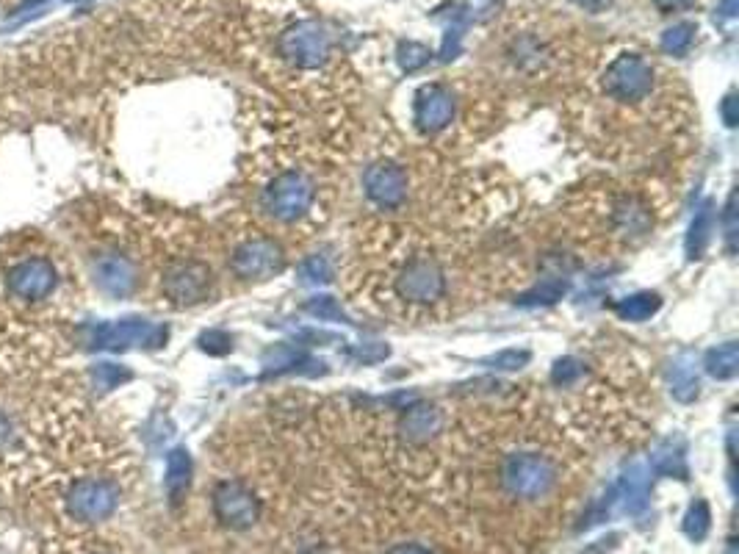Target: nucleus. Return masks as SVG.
<instances>
[{"instance_id": "nucleus-5", "label": "nucleus", "mask_w": 739, "mask_h": 554, "mask_svg": "<svg viewBox=\"0 0 739 554\" xmlns=\"http://www.w3.org/2000/svg\"><path fill=\"white\" fill-rule=\"evenodd\" d=\"M330 48H333L330 34L316 20H302V23L291 25L277 39L280 56L291 61L299 70H316V67H322L327 56H330Z\"/></svg>"}, {"instance_id": "nucleus-25", "label": "nucleus", "mask_w": 739, "mask_h": 554, "mask_svg": "<svg viewBox=\"0 0 739 554\" xmlns=\"http://www.w3.org/2000/svg\"><path fill=\"white\" fill-rule=\"evenodd\" d=\"M568 294V283L565 280H543V283H537L532 286L529 291L524 294H518V305L521 308H543V305H554V302H560L562 297Z\"/></svg>"}, {"instance_id": "nucleus-15", "label": "nucleus", "mask_w": 739, "mask_h": 554, "mask_svg": "<svg viewBox=\"0 0 739 554\" xmlns=\"http://www.w3.org/2000/svg\"><path fill=\"white\" fill-rule=\"evenodd\" d=\"M399 438L410 446H427L443 430V413L430 402H413L399 416Z\"/></svg>"}, {"instance_id": "nucleus-41", "label": "nucleus", "mask_w": 739, "mask_h": 554, "mask_svg": "<svg viewBox=\"0 0 739 554\" xmlns=\"http://www.w3.org/2000/svg\"><path fill=\"white\" fill-rule=\"evenodd\" d=\"M720 12L726 14V17H734V14H737V0H723Z\"/></svg>"}, {"instance_id": "nucleus-27", "label": "nucleus", "mask_w": 739, "mask_h": 554, "mask_svg": "<svg viewBox=\"0 0 739 554\" xmlns=\"http://www.w3.org/2000/svg\"><path fill=\"white\" fill-rule=\"evenodd\" d=\"M302 311L313 316V319H322V322H349V316L344 314L341 302L335 300V297H330V294H316V297H310V300L302 305Z\"/></svg>"}, {"instance_id": "nucleus-20", "label": "nucleus", "mask_w": 739, "mask_h": 554, "mask_svg": "<svg viewBox=\"0 0 739 554\" xmlns=\"http://www.w3.org/2000/svg\"><path fill=\"white\" fill-rule=\"evenodd\" d=\"M615 225H618L626 236H643L645 230L651 228V214L640 200L626 197L615 205Z\"/></svg>"}, {"instance_id": "nucleus-3", "label": "nucleus", "mask_w": 739, "mask_h": 554, "mask_svg": "<svg viewBox=\"0 0 739 554\" xmlns=\"http://www.w3.org/2000/svg\"><path fill=\"white\" fill-rule=\"evenodd\" d=\"M216 521L230 532L252 530L263 516V502L247 482L222 480L211 494Z\"/></svg>"}, {"instance_id": "nucleus-40", "label": "nucleus", "mask_w": 739, "mask_h": 554, "mask_svg": "<svg viewBox=\"0 0 739 554\" xmlns=\"http://www.w3.org/2000/svg\"><path fill=\"white\" fill-rule=\"evenodd\" d=\"M692 0H654L656 9H662V12H676V9H684V6H690Z\"/></svg>"}, {"instance_id": "nucleus-36", "label": "nucleus", "mask_w": 739, "mask_h": 554, "mask_svg": "<svg viewBox=\"0 0 739 554\" xmlns=\"http://www.w3.org/2000/svg\"><path fill=\"white\" fill-rule=\"evenodd\" d=\"M352 355L363 363H374L382 361V358H388V347H385V344H363L358 350H352Z\"/></svg>"}, {"instance_id": "nucleus-7", "label": "nucleus", "mask_w": 739, "mask_h": 554, "mask_svg": "<svg viewBox=\"0 0 739 554\" xmlns=\"http://www.w3.org/2000/svg\"><path fill=\"white\" fill-rule=\"evenodd\" d=\"M654 89V70L637 53H623L604 73V92L618 103H640Z\"/></svg>"}, {"instance_id": "nucleus-42", "label": "nucleus", "mask_w": 739, "mask_h": 554, "mask_svg": "<svg viewBox=\"0 0 739 554\" xmlns=\"http://www.w3.org/2000/svg\"><path fill=\"white\" fill-rule=\"evenodd\" d=\"M726 554H737V538H728Z\"/></svg>"}, {"instance_id": "nucleus-10", "label": "nucleus", "mask_w": 739, "mask_h": 554, "mask_svg": "<svg viewBox=\"0 0 739 554\" xmlns=\"http://www.w3.org/2000/svg\"><path fill=\"white\" fill-rule=\"evenodd\" d=\"M651 480H654L651 466H645V463H632L629 469L623 471V477L612 485L607 502L598 507V516L593 518L590 524H596L598 518L609 516L612 507H618L620 513H626V516L643 513L645 505H648V494H651Z\"/></svg>"}, {"instance_id": "nucleus-8", "label": "nucleus", "mask_w": 739, "mask_h": 554, "mask_svg": "<svg viewBox=\"0 0 739 554\" xmlns=\"http://www.w3.org/2000/svg\"><path fill=\"white\" fill-rule=\"evenodd\" d=\"M214 289V272L203 261H175L164 272V294L169 300L186 308L211 297Z\"/></svg>"}, {"instance_id": "nucleus-29", "label": "nucleus", "mask_w": 739, "mask_h": 554, "mask_svg": "<svg viewBox=\"0 0 739 554\" xmlns=\"http://www.w3.org/2000/svg\"><path fill=\"white\" fill-rule=\"evenodd\" d=\"M709 530H712V513H709V505L704 499H698L684 516V532H687L690 541L701 543L709 535Z\"/></svg>"}, {"instance_id": "nucleus-33", "label": "nucleus", "mask_w": 739, "mask_h": 554, "mask_svg": "<svg viewBox=\"0 0 739 554\" xmlns=\"http://www.w3.org/2000/svg\"><path fill=\"white\" fill-rule=\"evenodd\" d=\"M582 374H585L582 361H576V358H560V361L554 363V369H551V380H554L557 386H573Z\"/></svg>"}, {"instance_id": "nucleus-39", "label": "nucleus", "mask_w": 739, "mask_h": 554, "mask_svg": "<svg viewBox=\"0 0 739 554\" xmlns=\"http://www.w3.org/2000/svg\"><path fill=\"white\" fill-rule=\"evenodd\" d=\"M576 3H579L582 9H587V12H593V14L604 12V9H609V6H612V0H576Z\"/></svg>"}, {"instance_id": "nucleus-31", "label": "nucleus", "mask_w": 739, "mask_h": 554, "mask_svg": "<svg viewBox=\"0 0 739 554\" xmlns=\"http://www.w3.org/2000/svg\"><path fill=\"white\" fill-rule=\"evenodd\" d=\"M133 374L131 369H125L120 363H97L92 369V380L100 391H111V388H120L122 383H128Z\"/></svg>"}, {"instance_id": "nucleus-32", "label": "nucleus", "mask_w": 739, "mask_h": 554, "mask_svg": "<svg viewBox=\"0 0 739 554\" xmlns=\"http://www.w3.org/2000/svg\"><path fill=\"white\" fill-rule=\"evenodd\" d=\"M485 366L496 369V372H515V369H524L529 363V352L526 350H501L496 355L485 358Z\"/></svg>"}, {"instance_id": "nucleus-22", "label": "nucleus", "mask_w": 739, "mask_h": 554, "mask_svg": "<svg viewBox=\"0 0 739 554\" xmlns=\"http://www.w3.org/2000/svg\"><path fill=\"white\" fill-rule=\"evenodd\" d=\"M651 471L654 474H665V477H679V480H687V455H684V446L676 441H668L656 449L651 455Z\"/></svg>"}, {"instance_id": "nucleus-6", "label": "nucleus", "mask_w": 739, "mask_h": 554, "mask_svg": "<svg viewBox=\"0 0 739 554\" xmlns=\"http://www.w3.org/2000/svg\"><path fill=\"white\" fill-rule=\"evenodd\" d=\"M120 505V488L103 477L75 480L67 491V513L81 524H100L114 516Z\"/></svg>"}, {"instance_id": "nucleus-38", "label": "nucleus", "mask_w": 739, "mask_h": 554, "mask_svg": "<svg viewBox=\"0 0 739 554\" xmlns=\"http://www.w3.org/2000/svg\"><path fill=\"white\" fill-rule=\"evenodd\" d=\"M385 554H432L430 549H424V546H418V543H396L391 546Z\"/></svg>"}, {"instance_id": "nucleus-16", "label": "nucleus", "mask_w": 739, "mask_h": 554, "mask_svg": "<svg viewBox=\"0 0 739 554\" xmlns=\"http://www.w3.org/2000/svg\"><path fill=\"white\" fill-rule=\"evenodd\" d=\"M95 280L100 289L111 294V297H128L139 277H136V266L131 258L120 253H106L95 261Z\"/></svg>"}, {"instance_id": "nucleus-2", "label": "nucleus", "mask_w": 739, "mask_h": 554, "mask_svg": "<svg viewBox=\"0 0 739 554\" xmlns=\"http://www.w3.org/2000/svg\"><path fill=\"white\" fill-rule=\"evenodd\" d=\"M86 347L89 350H111L122 352L131 347H164L169 338V330L164 325H153L147 319H120V322H103L84 330Z\"/></svg>"}, {"instance_id": "nucleus-30", "label": "nucleus", "mask_w": 739, "mask_h": 554, "mask_svg": "<svg viewBox=\"0 0 739 554\" xmlns=\"http://www.w3.org/2000/svg\"><path fill=\"white\" fill-rule=\"evenodd\" d=\"M432 59V53L427 45H421V42H399V48H396V61H399V67L405 70V73H416L421 67H427Z\"/></svg>"}, {"instance_id": "nucleus-14", "label": "nucleus", "mask_w": 739, "mask_h": 554, "mask_svg": "<svg viewBox=\"0 0 739 554\" xmlns=\"http://www.w3.org/2000/svg\"><path fill=\"white\" fill-rule=\"evenodd\" d=\"M454 117L452 89L443 84L421 86L416 95V125L418 131L438 133L443 131Z\"/></svg>"}, {"instance_id": "nucleus-13", "label": "nucleus", "mask_w": 739, "mask_h": 554, "mask_svg": "<svg viewBox=\"0 0 739 554\" xmlns=\"http://www.w3.org/2000/svg\"><path fill=\"white\" fill-rule=\"evenodd\" d=\"M56 283H59V275L45 258L23 261L20 266H14L12 275H9V289L20 300H45L50 291L56 289Z\"/></svg>"}, {"instance_id": "nucleus-37", "label": "nucleus", "mask_w": 739, "mask_h": 554, "mask_svg": "<svg viewBox=\"0 0 739 554\" xmlns=\"http://www.w3.org/2000/svg\"><path fill=\"white\" fill-rule=\"evenodd\" d=\"M720 117L726 122L728 128H734L739 122V111H737V92H728L723 97V103H720Z\"/></svg>"}, {"instance_id": "nucleus-19", "label": "nucleus", "mask_w": 739, "mask_h": 554, "mask_svg": "<svg viewBox=\"0 0 739 554\" xmlns=\"http://www.w3.org/2000/svg\"><path fill=\"white\" fill-rule=\"evenodd\" d=\"M263 366L266 374H286V372H302V366H316L310 361L308 352L299 350L294 344H277L272 350L263 355Z\"/></svg>"}, {"instance_id": "nucleus-26", "label": "nucleus", "mask_w": 739, "mask_h": 554, "mask_svg": "<svg viewBox=\"0 0 739 554\" xmlns=\"http://www.w3.org/2000/svg\"><path fill=\"white\" fill-rule=\"evenodd\" d=\"M695 34H698L695 23H676L670 25L668 31L662 34V42H659V45H662V50L670 53V56H684V53L692 48Z\"/></svg>"}, {"instance_id": "nucleus-17", "label": "nucleus", "mask_w": 739, "mask_h": 554, "mask_svg": "<svg viewBox=\"0 0 739 554\" xmlns=\"http://www.w3.org/2000/svg\"><path fill=\"white\" fill-rule=\"evenodd\" d=\"M712 228H715V203H712V200H704V203L698 205L695 217H692L690 233H687V241H684L687 258H690V261L704 258L706 244L712 239Z\"/></svg>"}, {"instance_id": "nucleus-21", "label": "nucleus", "mask_w": 739, "mask_h": 554, "mask_svg": "<svg viewBox=\"0 0 739 554\" xmlns=\"http://www.w3.org/2000/svg\"><path fill=\"white\" fill-rule=\"evenodd\" d=\"M670 394L679 402H692L701 394V380H698V372L692 366L690 358H679L670 369Z\"/></svg>"}, {"instance_id": "nucleus-9", "label": "nucleus", "mask_w": 739, "mask_h": 554, "mask_svg": "<svg viewBox=\"0 0 739 554\" xmlns=\"http://www.w3.org/2000/svg\"><path fill=\"white\" fill-rule=\"evenodd\" d=\"M446 291V275L435 258H413L396 277V294L416 305L438 302Z\"/></svg>"}, {"instance_id": "nucleus-11", "label": "nucleus", "mask_w": 739, "mask_h": 554, "mask_svg": "<svg viewBox=\"0 0 739 554\" xmlns=\"http://www.w3.org/2000/svg\"><path fill=\"white\" fill-rule=\"evenodd\" d=\"M233 272L241 280H269L283 272L286 266V255L280 250V244L272 239H250L241 244L233 253Z\"/></svg>"}, {"instance_id": "nucleus-12", "label": "nucleus", "mask_w": 739, "mask_h": 554, "mask_svg": "<svg viewBox=\"0 0 739 554\" xmlns=\"http://www.w3.org/2000/svg\"><path fill=\"white\" fill-rule=\"evenodd\" d=\"M363 189L369 194L371 203L380 208H396L407 197V175L405 169L394 161H377L363 175Z\"/></svg>"}, {"instance_id": "nucleus-18", "label": "nucleus", "mask_w": 739, "mask_h": 554, "mask_svg": "<svg viewBox=\"0 0 739 554\" xmlns=\"http://www.w3.org/2000/svg\"><path fill=\"white\" fill-rule=\"evenodd\" d=\"M191 458L186 449H172L167 458V477H164V488L172 505H180L183 496L191 485Z\"/></svg>"}, {"instance_id": "nucleus-1", "label": "nucleus", "mask_w": 739, "mask_h": 554, "mask_svg": "<svg viewBox=\"0 0 739 554\" xmlns=\"http://www.w3.org/2000/svg\"><path fill=\"white\" fill-rule=\"evenodd\" d=\"M499 482L501 491L518 505H540L557 491L560 469L540 452H515L501 463Z\"/></svg>"}, {"instance_id": "nucleus-28", "label": "nucleus", "mask_w": 739, "mask_h": 554, "mask_svg": "<svg viewBox=\"0 0 739 554\" xmlns=\"http://www.w3.org/2000/svg\"><path fill=\"white\" fill-rule=\"evenodd\" d=\"M297 277L302 286H324L333 280V266L324 255H310L297 269Z\"/></svg>"}, {"instance_id": "nucleus-4", "label": "nucleus", "mask_w": 739, "mask_h": 554, "mask_svg": "<svg viewBox=\"0 0 739 554\" xmlns=\"http://www.w3.org/2000/svg\"><path fill=\"white\" fill-rule=\"evenodd\" d=\"M316 197V183L310 181L305 172H283L275 181L263 189V208L269 217L280 219V222H294V219L305 217Z\"/></svg>"}, {"instance_id": "nucleus-35", "label": "nucleus", "mask_w": 739, "mask_h": 554, "mask_svg": "<svg viewBox=\"0 0 739 554\" xmlns=\"http://www.w3.org/2000/svg\"><path fill=\"white\" fill-rule=\"evenodd\" d=\"M200 350L208 352V355H225V352L233 350V338L222 330H208L200 336Z\"/></svg>"}, {"instance_id": "nucleus-24", "label": "nucleus", "mask_w": 739, "mask_h": 554, "mask_svg": "<svg viewBox=\"0 0 739 554\" xmlns=\"http://www.w3.org/2000/svg\"><path fill=\"white\" fill-rule=\"evenodd\" d=\"M662 308V297L656 294V291H640V294H632V297H626V300L618 302V316L620 319H626V322H645V319H651Z\"/></svg>"}, {"instance_id": "nucleus-23", "label": "nucleus", "mask_w": 739, "mask_h": 554, "mask_svg": "<svg viewBox=\"0 0 739 554\" xmlns=\"http://www.w3.org/2000/svg\"><path fill=\"white\" fill-rule=\"evenodd\" d=\"M704 369L715 380H731L734 374L739 372V344L737 341H726L715 350L706 352L704 358Z\"/></svg>"}, {"instance_id": "nucleus-34", "label": "nucleus", "mask_w": 739, "mask_h": 554, "mask_svg": "<svg viewBox=\"0 0 739 554\" xmlns=\"http://www.w3.org/2000/svg\"><path fill=\"white\" fill-rule=\"evenodd\" d=\"M723 230H726V250L728 253H734V250H737V230H739L737 192L728 194L726 211H723Z\"/></svg>"}]
</instances>
